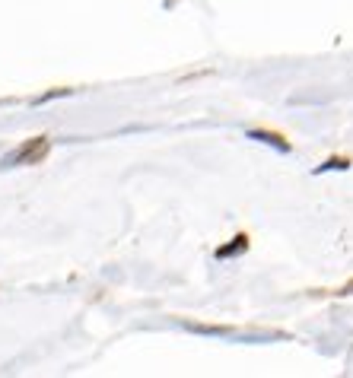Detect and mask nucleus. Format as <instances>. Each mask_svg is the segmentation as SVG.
Listing matches in <instances>:
<instances>
[{
  "label": "nucleus",
  "mask_w": 353,
  "mask_h": 378,
  "mask_svg": "<svg viewBox=\"0 0 353 378\" xmlns=\"http://www.w3.org/2000/svg\"><path fill=\"white\" fill-rule=\"evenodd\" d=\"M251 137H255V140H261V144H274V146H277V150H290V144H286V140L284 137H280V134H268V131H251Z\"/></svg>",
  "instance_id": "2"
},
{
  "label": "nucleus",
  "mask_w": 353,
  "mask_h": 378,
  "mask_svg": "<svg viewBox=\"0 0 353 378\" xmlns=\"http://www.w3.org/2000/svg\"><path fill=\"white\" fill-rule=\"evenodd\" d=\"M45 153H48V140H45V137H32V140H26V144H22L16 153H10V156L4 159V165H29V162H42Z\"/></svg>",
  "instance_id": "1"
},
{
  "label": "nucleus",
  "mask_w": 353,
  "mask_h": 378,
  "mask_svg": "<svg viewBox=\"0 0 353 378\" xmlns=\"http://www.w3.org/2000/svg\"><path fill=\"white\" fill-rule=\"evenodd\" d=\"M245 245H249V239H245V235H235V239H233V245L220 248V251H216V258H233L235 251H242Z\"/></svg>",
  "instance_id": "3"
}]
</instances>
